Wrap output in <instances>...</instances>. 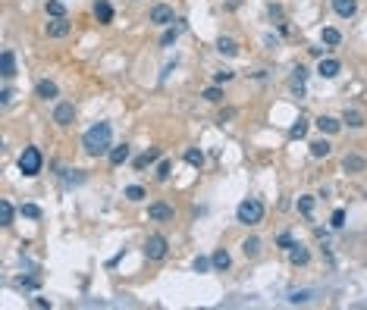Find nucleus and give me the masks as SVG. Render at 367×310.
<instances>
[{
	"instance_id": "f257e3e1",
	"label": "nucleus",
	"mask_w": 367,
	"mask_h": 310,
	"mask_svg": "<svg viewBox=\"0 0 367 310\" xmlns=\"http://www.w3.org/2000/svg\"><path fill=\"white\" fill-rule=\"evenodd\" d=\"M110 138H113L110 123H97V125H91V128L82 135L85 154H88V157H104V154H110V151H113V147H110Z\"/></svg>"
},
{
	"instance_id": "f03ea898",
	"label": "nucleus",
	"mask_w": 367,
	"mask_h": 310,
	"mask_svg": "<svg viewBox=\"0 0 367 310\" xmlns=\"http://www.w3.org/2000/svg\"><path fill=\"white\" fill-rule=\"evenodd\" d=\"M235 219H239L242 226H257L264 219V204L257 201V197H245V201L235 207Z\"/></svg>"
},
{
	"instance_id": "7ed1b4c3",
	"label": "nucleus",
	"mask_w": 367,
	"mask_h": 310,
	"mask_svg": "<svg viewBox=\"0 0 367 310\" xmlns=\"http://www.w3.org/2000/svg\"><path fill=\"white\" fill-rule=\"evenodd\" d=\"M41 166H44V157H41L38 147H25V151L19 154V173L22 176H38Z\"/></svg>"
},
{
	"instance_id": "20e7f679",
	"label": "nucleus",
	"mask_w": 367,
	"mask_h": 310,
	"mask_svg": "<svg viewBox=\"0 0 367 310\" xmlns=\"http://www.w3.org/2000/svg\"><path fill=\"white\" fill-rule=\"evenodd\" d=\"M166 251H170V242H166L163 235H151V238L145 242V257H147V260H163Z\"/></svg>"
},
{
	"instance_id": "39448f33",
	"label": "nucleus",
	"mask_w": 367,
	"mask_h": 310,
	"mask_svg": "<svg viewBox=\"0 0 367 310\" xmlns=\"http://www.w3.org/2000/svg\"><path fill=\"white\" fill-rule=\"evenodd\" d=\"M147 22H154V25H173V22H176L173 6H170V3H154V6H151V16H147Z\"/></svg>"
},
{
	"instance_id": "423d86ee",
	"label": "nucleus",
	"mask_w": 367,
	"mask_h": 310,
	"mask_svg": "<svg viewBox=\"0 0 367 310\" xmlns=\"http://www.w3.org/2000/svg\"><path fill=\"white\" fill-rule=\"evenodd\" d=\"M147 216H151L154 223H173L176 210H173V204H163V201H157V204H151V207H147Z\"/></svg>"
},
{
	"instance_id": "0eeeda50",
	"label": "nucleus",
	"mask_w": 367,
	"mask_h": 310,
	"mask_svg": "<svg viewBox=\"0 0 367 310\" xmlns=\"http://www.w3.org/2000/svg\"><path fill=\"white\" fill-rule=\"evenodd\" d=\"M44 35L47 38H66V35H73V22L63 16V19H54V22H47L44 25Z\"/></svg>"
},
{
	"instance_id": "6e6552de",
	"label": "nucleus",
	"mask_w": 367,
	"mask_h": 310,
	"mask_svg": "<svg viewBox=\"0 0 367 310\" xmlns=\"http://www.w3.org/2000/svg\"><path fill=\"white\" fill-rule=\"evenodd\" d=\"M73 116H75V107L69 101H60L54 107V123L57 125H73Z\"/></svg>"
},
{
	"instance_id": "1a4fd4ad",
	"label": "nucleus",
	"mask_w": 367,
	"mask_h": 310,
	"mask_svg": "<svg viewBox=\"0 0 367 310\" xmlns=\"http://www.w3.org/2000/svg\"><path fill=\"white\" fill-rule=\"evenodd\" d=\"M339 72H342V63H339V60H333V57L320 60V66H317V75H320V78H336Z\"/></svg>"
},
{
	"instance_id": "9d476101",
	"label": "nucleus",
	"mask_w": 367,
	"mask_h": 310,
	"mask_svg": "<svg viewBox=\"0 0 367 310\" xmlns=\"http://www.w3.org/2000/svg\"><path fill=\"white\" fill-rule=\"evenodd\" d=\"M0 75H3V78H13L16 75V54L13 51L0 54Z\"/></svg>"
},
{
	"instance_id": "9b49d317",
	"label": "nucleus",
	"mask_w": 367,
	"mask_h": 310,
	"mask_svg": "<svg viewBox=\"0 0 367 310\" xmlns=\"http://www.w3.org/2000/svg\"><path fill=\"white\" fill-rule=\"evenodd\" d=\"M342 169H345V173H364V169H367V160H364L361 154H345Z\"/></svg>"
},
{
	"instance_id": "f8f14e48",
	"label": "nucleus",
	"mask_w": 367,
	"mask_h": 310,
	"mask_svg": "<svg viewBox=\"0 0 367 310\" xmlns=\"http://www.w3.org/2000/svg\"><path fill=\"white\" fill-rule=\"evenodd\" d=\"M333 9H336V16L352 19L355 13H358V0H333Z\"/></svg>"
},
{
	"instance_id": "ddd939ff",
	"label": "nucleus",
	"mask_w": 367,
	"mask_h": 310,
	"mask_svg": "<svg viewBox=\"0 0 367 310\" xmlns=\"http://www.w3.org/2000/svg\"><path fill=\"white\" fill-rule=\"evenodd\" d=\"M289 260H292L295 266H304L307 260H311V251H307V248H304L301 242H295V245L289 248Z\"/></svg>"
},
{
	"instance_id": "4468645a",
	"label": "nucleus",
	"mask_w": 367,
	"mask_h": 310,
	"mask_svg": "<svg viewBox=\"0 0 367 310\" xmlns=\"http://www.w3.org/2000/svg\"><path fill=\"white\" fill-rule=\"evenodd\" d=\"M35 94L41 97V101H54V97L60 94V91H57V85L51 82V78H41V82L35 85Z\"/></svg>"
},
{
	"instance_id": "2eb2a0df",
	"label": "nucleus",
	"mask_w": 367,
	"mask_h": 310,
	"mask_svg": "<svg viewBox=\"0 0 367 310\" xmlns=\"http://www.w3.org/2000/svg\"><path fill=\"white\" fill-rule=\"evenodd\" d=\"M317 128L326 132V135H336L342 128V123H339V119H333V116H317Z\"/></svg>"
},
{
	"instance_id": "dca6fc26",
	"label": "nucleus",
	"mask_w": 367,
	"mask_h": 310,
	"mask_svg": "<svg viewBox=\"0 0 367 310\" xmlns=\"http://www.w3.org/2000/svg\"><path fill=\"white\" fill-rule=\"evenodd\" d=\"M94 16H97V22H113V6L110 3H107V0H97V3H94Z\"/></svg>"
},
{
	"instance_id": "f3484780",
	"label": "nucleus",
	"mask_w": 367,
	"mask_h": 310,
	"mask_svg": "<svg viewBox=\"0 0 367 310\" xmlns=\"http://www.w3.org/2000/svg\"><path fill=\"white\" fill-rule=\"evenodd\" d=\"M330 154H333V144L326 141V138H317V141H311V157L320 160V157H330Z\"/></svg>"
},
{
	"instance_id": "a211bd4d",
	"label": "nucleus",
	"mask_w": 367,
	"mask_h": 310,
	"mask_svg": "<svg viewBox=\"0 0 367 310\" xmlns=\"http://www.w3.org/2000/svg\"><path fill=\"white\" fill-rule=\"evenodd\" d=\"M107 157H110V166H123L126 160H129V144H116Z\"/></svg>"
},
{
	"instance_id": "6ab92c4d",
	"label": "nucleus",
	"mask_w": 367,
	"mask_h": 310,
	"mask_svg": "<svg viewBox=\"0 0 367 310\" xmlns=\"http://www.w3.org/2000/svg\"><path fill=\"white\" fill-rule=\"evenodd\" d=\"M320 38H323L326 47H339V44H342V32H339V28H323Z\"/></svg>"
},
{
	"instance_id": "aec40b11",
	"label": "nucleus",
	"mask_w": 367,
	"mask_h": 310,
	"mask_svg": "<svg viewBox=\"0 0 367 310\" xmlns=\"http://www.w3.org/2000/svg\"><path fill=\"white\" fill-rule=\"evenodd\" d=\"M342 123L349 125V128H361V125H364V116L358 113V110H349V107H345V113H342Z\"/></svg>"
},
{
	"instance_id": "412c9836",
	"label": "nucleus",
	"mask_w": 367,
	"mask_h": 310,
	"mask_svg": "<svg viewBox=\"0 0 367 310\" xmlns=\"http://www.w3.org/2000/svg\"><path fill=\"white\" fill-rule=\"evenodd\" d=\"M217 51H220L223 57H235L239 54V44H235L232 38H220V41H217Z\"/></svg>"
},
{
	"instance_id": "4be33fe9",
	"label": "nucleus",
	"mask_w": 367,
	"mask_h": 310,
	"mask_svg": "<svg viewBox=\"0 0 367 310\" xmlns=\"http://www.w3.org/2000/svg\"><path fill=\"white\" fill-rule=\"evenodd\" d=\"M13 204H9V201H0V226H3V229H9V226H13Z\"/></svg>"
},
{
	"instance_id": "5701e85b",
	"label": "nucleus",
	"mask_w": 367,
	"mask_h": 310,
	"mask_svg": "<svg viewBox=\"0 0 367 310\" xmlns=\"http://www.w3.org/2000/svg\"><path fill=\"white\" fill-rule=\"evenodd\" d=\"M154 160H160V151H157V147H151V151H145L142 157L135 160V169H145V166H151Z\"/></svg>"
},
{
	"instance_id": "b1692460",
	"label": "nucleus",
	"mask_w": 367,
	"mask_h": 310,
	"mask_svg": "<svg viewBox=\"0 0 367 310\" xmlns=\"http://www.w3.org/2000/svg\"><path fill=\"white\" fill-rule=\"evenodd\" d=\"M298 213L304 219H311V213H314V194H301L298 197Z\"/></svg>"
},
{
	"instance_id": "393cba45",
	"label": "nucleus",
	"mask_w": 367,
	"mask_h": 310,
	"mask_svg": "<svg viewBox=\"0 0 367 310\" xmlns=\"http://www.w3.org/2000/svg\"><path fill=\"white\" fill-rule=\"evenodd\" d=\"M242 254L245 257H257V254H261V238H245V242H242Z\"/></svg>"
},
{
	"instance_id": "a878e982",
	"label": "nucleus",
	"mask_w": 367,
	"mask_h": 310,
	"mask_svg": "<svg viewBox=\"0 0 367 310\" xmlns=\"http://www.w3.org/2000/svg\"><path fill=\"white\" fill-rule=\"evenodd\" d=\"M214 269H220V273H223V269H229V263H232V260H229V254H226L223 251V248H220V251H214Z\"/></svg>"
},
{
	"instance_id": "bb28decb",
	"label": "nucleus",
	"mask_w": 367,
	"mask_h": 310,
	"mask_svg": "<svg viewBox=\"0 0 367 310\" xmlns=\"http://www.w3.org/2000/svg\"><path fill=\"white\" fill-rule=\"evenodd\" d=\"M201 97H204V101H211V104H220L223 101V88L220 85H211V88H204V91H201Z\"/></svg>"
},
{
	"instance_id": "cd10ccee",
	"label": "nucleus",
	"mask_w": 367,
	"mask_h": 310,
	"mask_svg": "<svg viewBox=\"0 0 367 310\" xmlns=\"http://www.w3.org/2000/svg\"><path fill=\"white\" fill-rule=\"evenodd\" d=\"M47 16H54V19H63V16H66V6H63V0H47Z\"/></svg>"
},
{
	"instance_id": "c85d7f7f",
	"label": "nucleus",
	"mask_w": 367,
	"mask_h": 310,
	"mask_svg": "<svg viewBox=\"0 0 367 310\" xmlns=\"http://www.w3.org/2000/svg\"><path fill=\"white\" fill-rule=\"evenodd\" d=\"M185 163H188V166H195V169H201V166H204V154L192 147V151H185Z\"/></svg>"
},
{
	"instance_id": "c756f323",
	"label": "nucleus",
	"mask_w": 367,
	"mask_h": 310,
	"mask_svg": "<svg viewBox=\"0 0 367 310\" xmlns=\"http://www.w3.org/2000/svg\"><path fill=\"white\" fill-rule=\"evenodd\" d=\"M179 28H182V25L166 28V32H163V38H160V47H170V44H176V38H179Z\"/></svg>"
},
{
	"instance_id": "7c9ffc66",
	"label": "nucleus",
	"mask_w": 367,
	"mask_h": 310,
	"mask_svg": "<svg viewBox=\"0 0 367 310\" xmlns=\"http://www.w3.org/2000/svg\"><path fill=\"white\" fill-rule=\"evenodd\" d=\"M126 201H135V204L145 201V188H142V185H129V188H126Z\"/></svg>"
},
{
	"instance_id": "2f4dec72",
	"label": "nucleus",
	"mask_w": 367,
	"mask_h": 310,
	"mask_svg": "<svg viewBox=\"0 0 367 310\" xmlns=\"http://www.w3.org/2000/svg\"><path fill=\"white\" fill-rule=\"evenodd\" d=\"M235 72L232 69H220V72H214V85H226V82H232Z\"/></svg>"
},
{
	"instance_id": "473e14b6",
	"label": "nucleus",
	"mask_w": 367,
	"mask_h": 310,
	"mask_svg": "<svg viewBox=\"0 0 367 310\" xmlns=\"http://www.w3.org/2000/svg\"><path fill=\"white\" fill-rule=\"evenodd\" d=\"M314 298V292H292L289 295V304H307Z\"/></svg>"
},
{
	"instance_id": "72a5a7b5",
	"label": "nucleus",
	"mask_w": 367,
	"mask_h": 310,
	"mask_svg": "<svg viewBox=\"0 0 367 310\" xmlns=\"http://www.w3.org/2000/svg\"><path fill=\"white\" fill-rule=\"evenodd\" d=\"M22 216H28V219H41V207H38V204H22Z\"/></svg>"
},
{
	"instance_id": "f704fd0d",
	"label": "nucleus",
	"mask_w": 367,
	"mask_h": 310,
	"mask_svg": "<svg viewBox=\"0 0 367 310\" xmlns=\"http://www.w3.org/2000/svg\"><path fill=\"white\" fill-rule=\"evenodd\" d=\"M211 266H214L211 257H195V273H207Z\"/></svg>"
},
{
	"instance_id": "c9c22d12",
	"label": "nucleus",
	"mask_w": 367,
	"mask_h": 310,
	"mask_svg": "<svg viewBox=\"0 0 367 310\" xmlns=\"http://www.w3.org/2000/svg\"><path fill=\"white\" fill-rule=\"evenodd\" d=\"M304 132H307V119L298 116V123L292 125V138H304Z\"/></svg>"
},
{
	"instance_id": "e433bc0d",
	"label": "nucleus",
	"mask_w": 367,
	"mask_h": 310,
	"mask_svg": "<svg viewBox=\"0 0 367 310\" xmlns=\"http://www.w3.org/2000/svg\"><path fill=\"white\" fill-rule=\"evenodd\" d=\"M170 160H160V166H157V179H160V182H166V179H170Z\"/></svg>"
},
{
	"instance_id": "4c0bfd02",
	"label": "nucleus",
	"mask_w": 367,
	"mask_h": 310,
	"mask_svg": "<svg viewBox=\"0 0 367 310\" xmlns=\"http://www.w3.org/2000/svg\"><path fill=\"white\" fill-rule=\"evenodd\" d=\"M276 245H280V248H286V251H289V248H292L295 242H292V235H289V232H283L280 238H276Z\"/></svg>"
},
{
	"instance_id": "58836bf2",
	"label": "nucleus",
	"mask_w": 367,
	"mask_h": 310,
	"mask_svg": "<svg viewBox=\"0 0 367 310\" xmlns=\"http://www.w3.org/2000/svg\"><path fill=\"white\" fill-rule=\"evenodd\" d=\"M345 226V210H336L333 213V229H342Z\"/></svg>"
},
{
	"instance_id": "ea45409f",
	"label": "nucleus",
	"mask_w": 367,
	"mask_h": 310,
	"mask_svg": "<svg viewBox=\"0 0 367 310\" xmlns=\"http://www.w3.org/2000/svg\"><path fill=\"white\" fill-rule=\"evenodd\" d=\"M304 78H307V69L304 66H295V85H304Z\"/></svg>"
},
{
	"instance_id": "a19ab883",
	"label": "nucleus",
	"mask_w": 367,
	"mask_h": 310,
	"mask_svg": "<svg viewBox=\"0 0 367 310\" xmlns=\"http://www.w3.org/2000/svg\"><path fill=\"white\" fill-rule=\"evenodd\" d=\"M0 104H3V107L13 104V91H9V88H3V91H0Z\"/></svg>"
},
{
	"instance_id": "79ce46f5",
	"label": "nucleus",
	"mask_w": 367,
	"mask_h": 310,
	"mask_svg": "<svg viewBox=\"0 0 367 310\" xmlns=\"http://www.w3.org/2000/svg\"><path fill=\"white\" fill-rule=\"evenodd\" d=\"M267 13H270L273 19H280V22H283V6H276V3H270V6H267Z\"/></svg>"
},
{
	"instance_id": "37998d69",
	"label": "nucleus",
	"mask_w": 367,
	"mask_h": 310,
	"mask_svg": "<svg viewBox=\"0 0 367 310\" xmlns=\"http://www.w3.org/2000/svg\"><path fill=\"white\" fill-rule=\"evenodd\" d=\"M32 304H35V307H51V301H47V298H35Z\"/></svg>"
}]
</instances>
